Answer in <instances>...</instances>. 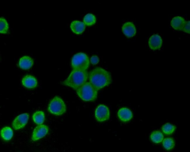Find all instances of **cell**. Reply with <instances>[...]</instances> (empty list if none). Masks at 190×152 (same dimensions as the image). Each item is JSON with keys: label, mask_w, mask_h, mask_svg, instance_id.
I'll use <instances>...</instances> for the list:
<instances>
[{"label": "cell", "mask_w": 190, "mask_h": 152, "mask_svg": "<svg viewBox=\"0 0 190 152\" xmlns=\"http://www.w3.org/2000/svg\"><path fill=\"white\" fill-rule=\"evenodd\" d=\"M164 138L163 134L159 131L153 132L150 135L151 140L156 143H160L162 141Z\"/></svg>", "instance_id": "ac0fdd59"}, {"label": "cell", "mask_w": 190, "mask_h": 152, "mask_svg": "<svg viewBox=\"0 0 190 152\" xmlns=\"http://www.w3.org/2000/svg\"><path fill=\"white\" fill-rule=\"evenodd\" d=\"M96 19L95 16L91 13H88L84 17L83 22L84 24L90 26L92 25L96 22Z\"/></svg>", "instance_id": "d6986e66"}, {"label": "cell", "mask_w": 190, "mask_h": 152, "mask_svg": "<svg viewBox=\"0 0 190 152\" xmlns=\"http://www.w3.org/2000/svg\"><path fill=\"white\" fill-rule=\"evenodd\" d=\"M186 23L184 19L182 17L177 16L173 18L171 21V25L174 29L182 30Z\"/></svg>", "instance_id": "4fadbf2b"}, {"label": "cell", "mask_w": 190, "mask_h": 152, "mask_svg": "<svg viewBox=\"0 0 190 152\" xmlns=\"http://www.w3.org/2000/svg\"><path fill=\"white\" fill-rule=\"evenodd\" d=\"M70 28L73 32L78 34L83 32L85 28V26L83 22L76 20L71 22Z\"/></svg>", "instance_id": "9a60e30c"}, {"label": "cell", "mask_w": 190, "mask_h": 152, "mask_svg": "<svg viewBox=\"0 0 190 152\" xmlns=\"http://www.w3.org/2000/svg\"><path fill=\"white\" fill-rule=\"evenodd\" d=\"M190 23L189 20L186 21L185 25L182 30L184 32L189 34L190 33Z\"/></svg>", "instance_id": "603a6c76"}, {"label": "cell", "mask_w": 190, "mask_h": 152, "mask_svg": "<svg viewBox=\"0 0 190 152\" xmlns=\"http://www.w3.org/2000/svg\"><path fill=\"white\" fill-rule=\"evenodd\" d=\"M90 82L98 90L108 86L112 82L110 73L99 67L91 70L88 75Z\"/></svg>", "instance_id": "6da1fadb"}, {"label": "cell", "mask_w": 190, "mask_h": 152, "mask_svg": "<svg viewBox=\"0 0 190 152\" xmlns=\"http://www.w3.org/2000/svg\"><path fill=\"white\" fill-rule=\"evenodd\" d=\"M48 110L53 115L56 116L61 115L66 112V106L64 102L61 98L55 96L49 104Z\"/></svg>", "instance_id": "5b68a950"}, {"label": "cell", "mask_w": 190, "mask_h": 152, "mask_svg": "<svg viewBox=\"0 0 190 152\" xmlns=\"http://www.w3.org/2000/svg\"><path fill=\"white\" fill-rule=\"evenodd\" d=\"M88 77V74L86 70L73 69L62 84L76 90L86 82Z\"/></svg>", "instance_id": "7a4b0ae2"}, {"label": "cell", "mask_w": 190, "mask_h": 152, "mask_svg": "<svg viewBox=\"0 0 190 152\" xmlns=\"http://www.w3.org/2000/svg\"><path fill=\"white\" fill-rule=\"evenodd\" d=\"M176 128L175 126L167 123L163 126L162 129L164 134L167 135H170L173 133Z\"/></svg>", "instance_id": "ffe728a7"}, {"label": "cell", "mask_w": 190, "mask_h": 152, "mask_svg": "<svg viewBox=\"0 0 190 152\" xmlns=\"http://www.w3.org/2000/svg\"><path fill=\"white\" fill-rule=\"evenodd\" d=\"M29 118V115L27 113H24L18 115L13 122V129L17 130L24 127L27 123Z\"/></svg>", "instance_id": "ba28073f"}, {"label": "cell", "mask_w": 190, "mask_h": 152, "mask_svg": "<svg viewBox=\"0 0 190 152\" xmlns=\"http://www.w3.org/2000/svg\"><path fill=\"white\" fill-rule=\"evenodd\" d=\"M32 117L33 121L36 124L42 125L44 121V113L42 111H37L33 114Z\"/></svg>", "instance_id": "e0dca14e"}, {"label": "cell", "mask_w": 190, "mask_h": 152, "mask_svg": "<svg viewBox=\"0 0 190 152\" xmlns=\"http://www.w3.org/2000/svg\"><path fill=\"white\" fill-rule=\"evenodd\" d=\"M48 126L44 125H40L37 126L34 129L32 139L35 141L41 139L47 134L49 131Z\"/></svg>", "instance_id": "52a82bcc"}, {"label": "cell", "mask_w": 190, "mask_h": 152, "mask_svg": "<svg viewBox=\"0 0 190 152\" xmlns=\"http://www.w3.org/2000/svg\"><path fill=\"white\" fill-rule=\"evenodd\" d=\"M150 48L153 50L160 49L161 46L162 40L161 37L158 34H155L149 38L148 42Z\"/></svg>", "instance_id": "8fae6325"}, {"label": "cell", "mask_w": 190, "mask_h": 152, "mask_svg": "<svg viewBox=\"0 0 190 152\" xmlns=\"http://www.w3.org/2000/svg\"><path fill=\"white\" fill-rule=\"evenodd\" d=\"M80 98L86 101H94L96 99L98 90L89 82H85L76 89Z\"/></svg>", "instance_id": "3957f363"}, {"label": "cell", "mask_w": 190, "mask_h": 152, "mask_svg": "<svg viewBox=\"0 0 190 152\" xmlns=\"http://www.w3.org/2000/svg\"><path fill=\"white\" fill-rule=\"evenodd\" d=\"M164 148L167 150H170L173 148L175 145L174 140L171 138H167L165 139L163 142Z\"/></svg>", "instance_id": "44dd1931"}, {"label": "cell", "mask_w": 190, "mask_h": 152, "mask_svg": "<svg viewBox=\"0 0 190 152\" xmlns=\"http://www.w3.org/2000/svg\"><path fill=\"white\" fill-rule=\"evenodd\" d=\"M117 115L120 120L123 122L129 121L133 116L132 111L129 108L125 107L120 109L118 112Z\"/></svg>", "instance_id": "30bf717a"}, {"label": "cell", "mask_w": 190, "mask_h": 152, "mask_svg": "<svg viewBox=\"0 0 190 152\" xmlns=\"http://www.w3.org/2000/svg\"><path fill=\"white\" fill-rule=\"evenodd\" d=\"M22 83L25 87L28 89H33L37 86V81L33 76L31 75H27L23 78Z\"/></svg>", "instance_id": "7c38bea8"}, {"label": "cell", "mask_w": 190, "mask_h": 152, "mask_svg": "<svg viewBox=\"0 0 190 152\" xmlns=\"http://www.w3.org/2000/svg\"><path fill=\"white\" fill-rule=\"evenodd\" d=\"M89 65V59L85 53L79 52L75 54L71 60V66L73 69L86 70Z\"/></svg>", "instance_id": "277c9868"}, {"label": "cell", "mask_w": 190, "mask_h": 152, "mask_svg": "<svg viewBox=\"0 0 190 152\" xmlns=\"http://www.w3.org/2000/svg\"><path fill=\"white\" fill-rule=\"evenodd\" d=\"M123 34L127 37L134 36L136 33V30L134 24L131 22H127L123 24L122 27Z\"/></svg>", "instance_id": "9c48e42d"}, {"label": "cell", "mask_w": 190, "mask_h": 152, "mask_svg": "<svg viewBox=\"0 0 190 152\" xmlns=\"http://www.w3.org/2000/svg\"><path fill=\"white\" fill-rule=\"evenodd\" d=\"M33 64V59L28 56H24L19 60L18 65L20 68L23 70L30 69Z\"/></svg>", "instance_id": "5bb4252c"}, {"label": "cell", "mask_w": 190, "mask_h": 152, "mask_svg": "<svg viewBox=\"0 0 190 152\" xmlns=\"http://www.w3.org/2000/svg\"><path fill=\"white\" fill-rule=\"evenodd\" d=\"M95 116L99 122H103L108 120L110 118V111L108 107L103 104L99 105L96 109Z\"/></svg>", "instance_id": "8992f818"}, {"label": "cell", "mask_w": 190, "mask_h": 152, "mask_svg": "<svg viewBox=\"0 0 190 152\" xmlns=\"http://www.w3.org/2000/svg\"><path fill=\"white\" fill-rule=\"evenodd\" d=\"M0 33L6 34L9 28L8 25L6 20L4 18H0Z\"/></svg>", "instance_id": "7402d4cb"}, {"label": "cell", "mask_w": 190, "mask_h": 152, "mask_svg": "<svg viewBox=\"0 0 190 152\" xmlns=\"http://www.w3.org/2000/svg\"><path fill=\"white\" fill-rule=\"evenodd\" d=\"M1 136L2 138L5 141L10 140L13 135V132L10 127L6 126L3 128L0 132Z\"/></svg>", "instance_id": "2e32d148"}, {"label": "cell", "mask_w": 190, "mask_h": 152, "mask_svg": "<svg viewBox=\"0 0 190 152\" xmlns=\"http://www.w3.org/2000/svg\"><path fill=\"white\" fill-rule=\"evenodd\" d=\"M90 61L93 65L97 64L99 61V58L96 56H93L91 58Z\"/></svg>", "instance_id": "cb8c5ba5"}]
</instances>
